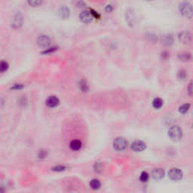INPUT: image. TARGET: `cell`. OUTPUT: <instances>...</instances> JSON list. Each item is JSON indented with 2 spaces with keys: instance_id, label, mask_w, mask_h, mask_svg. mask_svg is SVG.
<instances>
[{
  "instance_id": "obj_1",
  "label": "cell",
  "mask_w": 193,
  "mask_h": 193,
  "mask_svg": "<svg viewBox=\"0 0 193 193\" xmlns=\"http://www.w3.org/2000/svg\"><path fill=\"white\" fill-rule=\"evenodd\" d=\"M168 137L174 142H178L182 137V131L180 127L177 125H174L169 128Z\"/></svg>"
},
{
  "instance_id": "obj_2",
  "label": "cell",
  "mask_w": 193,
  "mask_h": 193,
  "mask_svg": "<svg viewBox=\"0 0 193 193\" xmlns=\"http://www.w3.org/2000/svg\"><path fill=\"white\" fill-rule=\"evenodd\" d=\"M179 10L182 16L187 18H191L192 17V5L189 2H183L179 6Z\"/></svg>"
},
{
  "instance_id": "obj_3",
  "label": "cell",
  "mask_w": 193,
  "mask_h": 193,
  "mask_svg": "<svg viewBox=\"0 0 193 193\" xmlns=\"http://www.w3.org/2000/svg\"><path fill=\"white\" fill-rule=\"evenodd\" d=\"M125 18H126L127 23L131 27H134L138 22V16H137V11L132 8H129L127 10Z\"/></svg>"
},
{
  "instance_id": "obj_4",
  "label": "cell",
  "mask_w": 193,
  "mask_h": 193,
  "mask_svg": "<svg viewBox=\"0 0 193 193\" xmlns=\"http://www.w3.org/2000/svg\"><path fill=\"white\" fill-rule=\"evenodd\" d=\"M127 145H128V143L127 139L122 137H116L113 141V148L115 150L118 152L125 150L127 147Z\"/></svg>"
},
{
  "instance_id": "obj_5",
  "label": "cell",
  "mask_w": 193,
  "mask_h": 193,
  "mask_svg": "<svg viewBox=\"0 0 193 193\" xmlns=\"http://www.w3.org/2000/svg\"><path fill=\"white\" fill-rule=\"evenodd\" d=\"M182 176H183V174L182 170L177 168H171L168 172L169 178L173 181H180L182 180Z\"/></svg>"
},
{
  "instance_id": "obj_6",
  "label": "cell",
  "mask_w": 193,
  "mask_h": 193,
  "mask_svg": "<svg viewBox=\"0 0 193 193\" xmlns=\"http://www.w3.org/2000/svg\"><path fill=\"white\" fill-rule=\"evenodd\" d=\"M37 45L40 48H47L50 46L51 45V40L50 39V37L47 35H40L39 37L37 38V40H36Z\"/></svg>"
},
{
  "instance_id": "obj_7",
  "label": "cell",
  "mask_w": 193,
  "mask_h": 193,
  "mask_svg": "<svg viewBox=\"0 0 193 193\" xmlns=\"http://www.w3.org/2000/svg\"><path fill=\"white\" fill-rule=\"evenodd\" d=\"M79 18H80L81 21L84 24H90L92 22L94 17H93L92 14L91 13L90 10H84V11H82L79 15Z\"/></svg>"
},
{
  "instance_id": "obj_8",
  "label": "cell",
  "mask_w": 193,
  "mask_h": 193,
  "mask_svg": "<svg viewBox=\"0 0 193 193\" xmlns=\"http://www.w3.org/2000/svg\"><path fill=\"white\" fill-rule=\"evenodd\" d=\"M23 24V16L20 12H18L13 17L11 21V27L14 29H19Z\"/></svg>"
},
{
  "instance_id": "obj_9",
  "label": "cell",
  "mask_w": 193,
  "mask_h": 193,
  "mask_svg": "<svg viewBox=\"0 0 193 193\" xmlns=\"http://www.w3.org/2000/svg\"><path fill=\"white\" fill-rule=\"evenodd\" d=\"M131 149L137 152H143L146 149V144L142 140H136L131 144Z\"/></svg>"
},
{
  "instance_id": "obj_10",
  "label": "cell",
  "mask_w": 193,
  "mask_h": 193,
  "mask_svg": "<svg viewBox=\"0 0 193 193\" xmlns=\"http://www.w3.org/2000/svg\"><path fill=\"white\" fill-rule=\"evenodd\" d=\"M151 177L155 180H161L165 177V170L161 168L153 169L151 172Z\"/></svg>"
},
{
  "instance_id": "obj_11",
  "label": "cell",
  "mask_w": 193,
  "mask_h": 193,
  "mask_svg": "<svg viewBox=\"0 0 193 193\" xmlns=\"http://www.w3.org/2000/svg\"><path fill=\"white\" fill-rule=\"evenodd\" d=\"M46 105L50 108H55L60 104V101L56 96H50L46 100Z\"/></svg>"
},
{
  "instance_id": "obj_12",
  "label": "cell",
  "mask_w": 193,
  "mask_h": 193,
  "mask_svg": "<svg viewBox=\"0 0 193 193\" xmlns=\"http://www.w3.org/2000/svg\"><path fill=\"white\" fill-rule=\"evenodd\" d=\"M178 39L180 42L184 44H187V43L190 42L191 39H192V36L189 32H181L179 33Z\"/></svg>"
},
{
  "instance_id": "obj_13",
  "label": "cell",
  "mask_w": 193,
  "mask_h": 193,
  "mask_svg": "<svg viewBox=\"0 0 193 193\" xmlns=\"http://www.w3.org/2000/svg\"><path fill=\"white\" fill-rule=\"evenodd\" d=\"M70 9L68 8V7L66 6H62L60 7V8H59V10H58V15H59V17L61 19H63V20H65V19H68L69 17H70Z\"/></svg>"
},
{
  "instance_id": "obj_14",
  "label": "cell",
  "mask_w": 193,
  "mask_h": 193,
  "mask_svg": "<svg viewBox=\"0 0 193 193\" xmlns=\"http://www.w3.org/2000/svg\"><path fill=\"white\" fill-rule=\"evenodd\" d=\"M162 42L166 46H170L174 43V36L171 34H165L162 36Z\"/></svg>"
},
{
  "instance_id": "obj_15",
  "label": "cell",
  "mask_w": 193,
  "mask_h": 193,
  "mask_svg": "<svg viewBox=\"0 0 193 193\" xmlns=\"http://www.w3.org/2000/svg\"><path fill=\"white\" fill-rule=\"evenodd\" d=\"M82 144L79 139H74L71 141L70 144V147L72 150L73 151H79L82 148Z\"/></svg>"
},
{
  "instance_id": "obj_16",
  "label": "cell",
  "mask_w": 193,
  "mask_h": 193,
  "mask_svg": "<svg viewBox=\"0 0 193 193\" xmlns=\"http://www.w3.org/2000/svg\"><path fill=\"white\" fill-rule=\"evenodd\" d=\"M79 88L82 92H88L89 91V85L88 84L87 81L84 80V79H82V80L79 82Z\"/></svg>"
},
{
  "instance_id": "obj_17",
  "label": "cell",
  "mask_w": 193,
  "mask_h": 193,
  "mask_svg": "<svg viewBox=\"0 0 193 193\" xmlns=\"http://www.w3.org/2000/svg\"><path fill=\"white\" fill-rule=\"evenodd\" d=\"M90 187L94 190H97L101 187V181L97 180V179H93L90 182Z\"/></svg>"
},
{
  "instance_id": "obj_18",
  "label": "cell",
  "mask_w": 193,
  "mask_h": 193,
  "mask_svg": "<svg viewBox=\"0 0 193 193\" xmlns=\"http://www.w3.org/2000/svg\"><path fill=\"white\" fill-rule=\"evenodd\" d=\"M163 101L161 98L156 97L152 101V106L156 109H158L161 108V106H163Z\"/></svg>"
},
{
  "instance_id": "obj_19",
  "label": "cell",
  "mask_w": 193,
  "mask_h": 193,
  "mask_svg": "<svg viewBox=\"0 0 193 193\" xmlns=\"http://www.w3.org/2000/svg\"><path fill=\"white\" fill-rule=\"evenodd\" d=\"M191 58V54L189 52H182L178 54V58L182 61H189Z\"/></svg>"
},
{
  "instance_id": "obj_20",
  "label": "cell",
  "mask_w": 193,
  "mask_h": 193,
  "mask_svg": "<svg viewBox=\"0 0 193 193\" xmlns=\"http://www.w3.org/2000/svg\"><path fill=\"white\" fill-rule=\"evenodd\" d=\"M9 68V64L7 61L2 60L0 61V72H5Z\"/></svg>"
},
{
  "instance_id": "obj_21",
  "label": "cell",
  "mask_w": 193,
  "mask_h": 193,
  "mask_svg": "<svg viewBox=\"0 0 193 193\" xmlns=\"http://www.w3.org/2000/svg\"><path fill=\"white\" fill-rule=\"evenodd\" d=\"M189 108H190V104L189 103H186V104L182 105L180 108H179V112L182 114H185L189 111Z\"/></svg>"
},
{
  "instance_id": "obj_22",
  "label": "cell",
  "mask_w": 193,
  "mask_h": 193,
  "mask_svg": "<svg viewBox=\"0 0 193 193\" xmlns=\"http://www.w3.org/2000/svg\"><path fill=\"white\" fill-rule=\"evenodd\" d=\"M187 77V72L186 70H180L177 73V78L179 80H185Z\"/></svg>"
},
{
  "instance_id": "obj_23",
  "label": "cell",
  "mask_w": 193,
  "mask_h": 193,
  "mask_svg": "<svg viewBox=\"0 0 193 193\" xmlns=\"http://www.w3.org/2000/svg\"><path fill=\"white\" fill-rule=\"evenodd\" d=\"M29 6L32 7H38L42 3V0H27Z\"/></svg>"
},
{
  "instance_id": "obj_24",
  "label": "cell",
  "mask_w": 193,
  "mask_h": 193,
  "mask_svg": "<svg viewBox=\"0 0 193 193\" xmlns=\"http://www.w3.org/2000/svg\"><path fill=\"white\" fill-rule=\"evenodd\" d=\"M149 179V174L147 173L146 171H144L141 173L140 176H139V180H140L141 182H147Z\"/></svg>"
},
{
  "instance_id": "obj_25",
  "label": "cell",
  "mask_w": 193,
  "mask_h": 193,
  "mask_svg": "<svg viewBox=\"0 0 193 193\" xmlns=\"http://www.w3.org/2000/svg\"><path fill=\"white\" fill-rule=\"evenodd\" d=\"M94 169L96 172L97 173H100L102 170V165H101V162H95L94 165Z\"/></svg>"
},
{
  "instance_id": "obj_26",
  "label": "cell",
  "mask_w": 193,
  "mask_h": 193,
  "mask_svg": "<svg viewBox=\"0 0 193 193\" xmlns=\"http://www.w3.org/2000/svg\"><path fill=\"white\" fill-rule=\"evenodd\" d=\"M57 50H58V47H51V48H47L45 51H43L42 54H51V53H53V52H54V51H56Z\"/></svg>"
},
{
  "instance_id": "obj_27",
  "label": "cell",
  "mask_w": 193,
  "mask_h": 193,
  "mask_svg": "<svg viewBox=\"0 0 193 193\" xmlns=\"http://www.w3.org/2000/svg\"><path fill=\"white\" fill-rule=\"evenodd\" d=\"M66 167L63 166V165H58V166H55L54 168H52V170L54 171H63V170H66Z\"/></svg>"
},
{
  "instance_id": "obj_28",
  "label": "cell",
  "mask_w": 193,
  "mask_h": 193,
  "mask_svg": "<svg viewBox=\"0 0 193 193\" xmlns=\"http://www.w3.org/2000/svg\"><path fill=\"white\" fill-rule=\"evenodd\" d=\"M24 88V84H15L13 86H11V90H15V91H18V90H20Z\"/></svg>"
},
{
  "instance_id": "obj_29",
  "label": "cell",
  "mask_w": 193,
  "mask_h": 193,
  "mask_svg": "<svg viewBox=\"0 0 193 193\" xmlns=\"http://www.w3.org/2000/svg\"><path fill=\"white\" fill-rule=\"evenodd\" d=\"M47 151L45 150V149H42V150H40L39 152V157L40 158H45L46 156H47Z\"/></svg>"
},
{
  "instance_id": "obj_30",
  "label": "cell",
  "mask_w": 193,
  "mask_h": 193,
  "mask_svg": "<svg viewBox=\"0 0 193 193\" xmlns=\"http://www.w3.org/2000/svg\"><path fill=\"white\" fill-rule=\"evenodd\" d=\"M90 10V11H91V13L92 14V15H93V17H94V18H96V19H99L100 18H101V16H100L99 15H98V13L96 11H94V10H93V9H89Z\"/></svg>"
},
{
  "instance_id": "obj_31",
  "label": "cell",
  "mask_w": 193,
  "mask_h": 193,
  "mask_svg": "<svg viewBox=\"0 0 193 193\" xmlns=\"http://www.w3.org/2000/svg\"><path fill=\"white\" fill-rule=\"evenodd\" d=\"M113 9H114V8H113V6L112 5H107L106 6V8H105V11H106V12H107V13L113 11Z\"/></svg>"
},
{
  "instance_id": "obj_32",
  "label": "cell",
  "mask_w": 193,
  "mask_h": 193,
  "mask_svg": "<svg viewBox=\"0 0 193 193\" xmlns=\"http://www.w3.org/2000/svg\"><path fill=\"white\" fill-rule=\"evenodd\" d=\"M187 91H188V93H189V95L192 96V82L189 84V86H188V88H187Z\"/></svg>"
},
{
  "instance_id": "obj_33",
  "label": "cell",
  "mask_w": 193,
  "mask_h": 193,
  "mask_svg": "<svg viewBox=\"0 0 193 193\" xmlns=\"http://www.w3.org/2000/svg\"><path fill=\"white\" fill-rule=\"evenodd\" d=\"M76 6L79 7V8H84V7L86 6V4L83 1H79L77 2Z\"/></svg>"
},
{
  "instance_id": "obj_34",
  "label": "cell",
  "mask_w": 193,
  "mask_h": 193,
  "mask_svg": "<svg viewBox=\"0 0 193 193\" xmlns=\"http://www.w3.org/2000/svg\"><path fill=\"white\" fill-rule=\"evenodd\" d=\"M146 1H148V2H151V1H153V0H146Z\"/></svg>"
},
{
  "instance_id": "obj_35",
  "label": "cell",
  "mask_w": 193,
  "mask_h": 193,
  "mask_svg": "<svg viewBox=\"0 0 193 193\" xmlns=\"http://www.w3.org/2000/svg\"><path fill=\"white\" fill-rule=\"evenodd\" d=\"M3 190H2V189H0V192H2Z\"/></svg>"
}]
</instances>
